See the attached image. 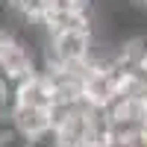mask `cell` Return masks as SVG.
Returning a JSON list of instances; mask_svg holds the SVG:
<instances>
[{"label": "cell", "mask_w": 147, "mask_h": 147, "mask_svg": "<svg viewBox=\"0 0 147 147\" xmlns=\"http://www.w3.org/2000/svg\"><path fill=\"white\" fill-rule=\"evenodd\" d=\"M59 106H62V97H59L53 80L47 77L44 68H38L32 77L12 85L9 115H6L9 136L24 141V147L47 144Z\"/></svg>", "instance_id": "1"}, {"label": "cell", "mask_w": 147, "mask_h": 147, "mask_svg": "<svg viewBox=\"0 0 147 147\" xmlns=\"http://www.w3.org/2000/svg\"><path fill=\"white\" fill-rule=\"evenodd\" d=\"M41 65H68L97 56V27L94 12H56L38 27Z\"/></svg>", "instance_id": "2"}, {"label": "cell", "mask_w": 147, "mask_h": 147, "mask_svg": "<svg viewBox=\"0 0 147 147\" xmlns=\"http://www.w3.org/2000/svg\"><path fill=\"white\" fill-rule=\"evenodd\" d=\"M41 68V53L12 24H0V77L9 85L32 77Z\"/></svg>", "instance_id": "3"}, {"label": "cell", "mask_w": 147, "mask_h": 147, "mask_svg": "<svg viewBox=\"0 0 147 147\" xmlns=\"http://www.w3.org/2000/svg\"><path fill=\"white\" fill-rule=\"evenodd\" d=\"M0 6L15 21H21L24 27L38 30L41 21L47 18V12H50V0H0Z\"/></svg>", "instance_id": "4"}, {"label": "cell", "mask_w": 147, "mask_h": 147, "mask_svg": "<svg viewBox=\"0 0 147 147\" xmlns=\"http://www.w3.org/2000/svg\"><path fill=\"white\" fill-rule=\"evenodd\" d=\"M9 97H12V85L0 77V129L6 127V115H9Z\"/></svg>", "instance_id": "5"}, {"label": "cell", "mask_w": 147, "mask_h": 147, "mask_svg": "<svg viewBox=\"0 0 147 147\" xmlns=\"http://www.w3.org/2000/svg\"><path fill=\"white\" fill-rule=\"evenodd\" d=\"M132 3H136V6H138V9L144 12V15H147V0H132Z\"/></svg>", "instance_id": "6"}, {"label": "cell", "mask_w": 147, "mask_h": 147, "mask_svg": "<svg viewBox=\"0 0 147 147\" xmlns=\"http://www.w3.org/2000/svg\"><path fill=\"white\" fill-rule=\"evenodd\" d=\"M6 138H9V132L3 136V129H0V147H6Z\"/></svg>", "instance_id": "7"}, {"label": "cell", "mask_w": 147, "mask_h": 147, "mask_svg": "<svg viewBox=\"0 0 147 147\" xmlns=\"http://www.w3.org/2000/svg\"><path fill=\"white\" fill-rule=\"evenodd\" d=\"M32 147H50V144H32Z\"/></svg>", "instance_id": "8"}]
</instances>
